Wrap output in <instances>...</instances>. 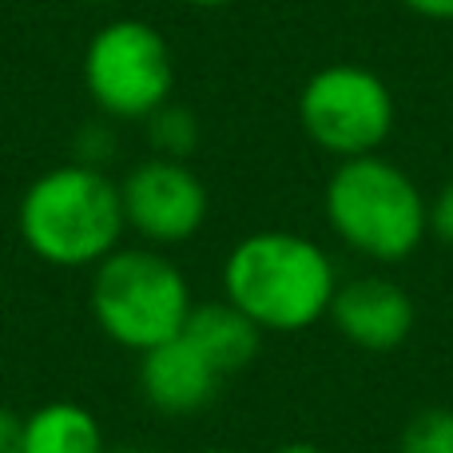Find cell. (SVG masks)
<instances>
[{
	"label": "cell",
	"instance_id": "277c9868",
	"mask_svg": "<svg viewBox=\"0 0 453 453\" xmlns=\"http://www.w3.org/2000/svg\"><path fill=\"white\" fill-rule=\"evenodd\" d=\"M191 306V287L183 271L148 242H119L108 258L92 266L88 311L96 326L116 346L143 354L183 330Z\"/></svg>",
	"mask_w": 453,
	"mask_h": 453
},
{
	"label": "cell",
	"instance_id": "ffe728a7",
	"mask_svg": "<svg viewBox=\"0 0 453 453\" xmlns=\"http://www.w3.org/2000/svg\"><path fill=\"white\" fill-rule=\"evenodd\" d=\"M199 453H242V449H223V446H211V449H199Z\"/></svg>",
	"mask_w": 453,
	"mask_h": 453
},
{
	"label": "cell",
	"instance_id": "8992f818",
	"mask_svg": "<svg viewBox=\"0 0 453 453\" xmlns=\"http://www.w3.org/2000/svg\"><path fill=\"white\" fill-rule=\"evenodd\" d=\"M398 104L366 64H326L311 72L298 92V127L319 151L334 159L374 156L394 135Z\"/></svg>",
	"mask_w": 453,
	"mask_h": 453
},
{
	"label": "cell",
	"instance_id": "4fadbf2b",
	"mask_svg": "<svg viewBox=\"0 0 453 453\" xmlns=\"http://www.w3.org/2000/svg\"><path fill=\"white\" fill-rule=\"evenodd\" d=\"M398 453H453V410L426 406L402 426Z\"/></svg>",
	"mask_w": 453,
	"mask_h": 453
},
{
	"label": "cell",
	"instance_id": "9c48e42d",
	"mask_svg": "<svg viewBox=\"0 0 453 453\" xmlns=\"http://www.w3.org/2000/svg\"><path fill=\"white\" fill-rule=\"evenodd\" d=\"M135 378H140L143 402L164 418L199 414V410L211 406L223 386V374L183 334L143 350Z\"/></svg>",
	"mask_w": 453,
	"mask_h": 453
},
{
	"label": "cell",
	"instance_id": "8fae6325",
	"mask_svg": "<svg viewBox=\"0 0 453 453\" xmlns=\"http://www.w3.org/2000/svg\"><path fill=\"white\" fill-rule=\"evenodd\" d=\"M24 453H108V441L92 410L56 398L24 414Z\"/></svg>",
	"mask_w": 453,
	"mask_h": 453
},
{
	"label": "cell",
	"instance_id": "30bf717a",
	"mask_svg": "<svg viewBox=\"0 0 453 453\" xmlns=\"http://www.w3.org/2000/svg\"><path fill=\"white\" fill-rule=\"evenodd\" d=\"M223 378L247 370L258 358V346H263V330L247 319L234 303L226 298H211V303H196L180 330Z\"/></svg>",
	"mask_w": 453,
	"mask_h": 453
},
{
	"label": "cell",
	"instance_id": "6da1fadb",
	"mask_svg": "<svg viewBox=\"0 0 453 453\" xmlns=\"http://www.w3.org/2000/svg\"><path fill=\"white\" fill-rule=\"evenodd\" d=\"M338 290L334 258L298 231L266 226L242 234L223 263V298L263 334H298L326 319Z\"/></svg>",
	"mask_w": 453,
	"mask_h": 453
},
{
	"label": "cell",
	"instance_id": "7a4b0ae2",
	"mask_svg": "<svg viewBox=\"0 0 453 453\" xmlns=\"http://www.w3.org/2000/svg\"><path fill=\"white\" fill-rule=\"evenodd\" d=\"M16 231L24 247L60 271H92L124 242L119 180L104 167L56 164L24 188L16 203Z\"/></svg>",
	"mask_w": 453,
	"mask_h": 453
},
{
	"label": "cell",
	"instance_id": "2e32d148",
	"mask_svg": "<svg viewBox=\"0 0 453 453\" xmlns=\"http://www.w3.org/2000/svg\"><path fill=\"white\" fill-rule=\"evenodd\" d=\"M402 8L422 20H434V24H453V0H402Z\"/></svg>",
	"mask_w": 453,
	"mask_h": 453
},
{
	"label": "cell",
	"instance_id": "7c38bea8",
	"mask_svg": "<svg viewBox=\"0 0 453 453\" xmlns=\"http://www.w3.org/2000/svg\"><path fill=\"white\" fill-rule=\"evenodd\" d=\"M143 132H148V148L151 156H164V159H183L188 164L199 148V119L191 108L183 104L167 100L164 108H156L148 119H143Z\"/></svg>",
	"mask_w": 453,
	"mask_h": 453
},
{
	"label": "cell",
	"instance_id": "ba28073f",
	"mask_svg": "<svg viewBox=\"0 0 453 453\" xmlns=\"http://www.w3.org/2000/svg\"><path fill=\"white\" fill-rule=\"evenodd\" d=\"M326 319L350 346L366 354H390L414 334L418 306L410 290L390 274L366 271L354 279H338Z\"/></svg>",
	"mask_w": 453,
	"mask_h": 453
},
{
	"label": "cell",
	"instance_id": "ac0fdd59",
	"mask_svg": "<svg viewBox=\"0 0 453 453\" xmlns=\"http://www.w3.org/2000/svg\"><path fill=\"white\" fill-rule=\"evenodd\" d=\"M183 4H191V8H226V4H234V0H183Z\"/></svg>",
	"mask_w": 453,
	"mask_h": 453
},
{
	"label": "cell",
	"instance_id": "5bb4252c",
	"mask_svg": "<svg viewBox=\"0 0 453 453\" xmlns=\"http://www.w3.org/2000/svg\"><path fill=\"white\" fill-rule=\"evenodd\" d=\"M430 234L453 247V180L438 188V196L430 199Z\"/></svg>",
	"mask_w": 453,
	"mask_h": 453
},
{
	"label": "cell",
	"instance_id": "9a60e30c",
	"mask_svg": "<svg viewBox=\"0 0 453 453\" xmlns=\"http://www.w3.org/2000/svg\"><path fill=\"white\" fill-rule=\"evenodd\" d=\"M0 453H24V414L0 406Z\"/></svg>",
	"mask_w": 453,
	"mask_h": 453
},
{
	"label": "cell",
	"instance_id": "5b68a950",
	"mask_svg": "<svg viewBox=\"0 0 453 453\" xmlns=\"http://www.w3.org/2000/svg\"><path fill=\"white\" fill-rule=\"evenodd\" d=\"M88 100L108 119H148L175 92V56L167 36L143 16L104 20L80 56Z\"/></svg>",
	"mask_w": 453,
	"mask_h": 453
},
{
	"label": "cell",
	"instance_id": "52a82bcc",
	"mask_svg": "<svg viewBox=\"0 0 453 453\" xmlns=\"http://www.w3.org/2000/svg\"><path fill=\"white\" fill-rule=\"evenodd\" d=\"M119 203L127 231L159 250L196 239L211 211L207 183L196 175V167L164 156H143L127 167L119 180Z\"/></svg>",
	"mask_w": 453,
	"mask_h": 453
},
{
	"label": "cell",
	"instance_id": "d6986e66",
	"mask_svg": "<svg viewBox=\"0 0 453 453\" xmlns=\"http://www.w3.org/2000/svg\"><path fill=\"white\" fill-rule=\"evenodd\" d=\"M80 4H124V0H80Z\"/></svg>",
	"mask_w": 453,
	"mask_h": 453
},
{
	"label": "cell",
	"instance_id": "44dd1931",
	"mask_svg": "<svg viewBox=\"0 0 453 453\" xmlns=\"http://www.w3.org/2000/svg\"><path fill=\"white\" fill-rule=\"evenodd\" d=\"M108 453H143V449H108Z\"/></svg>",
	"mask_w": 453,
	"mask_h": 453
},
{
	"label": "cell",
	"instance_id": "3957f363",
	"mask_svg": "<svg viewBox=\"0 0 453 453\" xmlns=\"http://www.w3.org/2000/svg\"><path fill=\"white\" fill-rule=\"evenodd\" d=\"M330 231L370 263H406L430 239V199L402 164L374 156L338 159L322 188Z\"/></svg>",
	"mask_w": 453,
	"mask_h": 453
},
{
	"label": "cell",
	"instance_id": "e0dca14e",
	"mask_svg": "<svg viewBox=\"0 0 453 453\" xmlns=\"http://www.w3.org/2000/svg\"><path fill=\"white\" fill-rule=\"evenodd\" d=\"M271 453H326V449H322L319 441H303V438H298V441H282V446H274Z\"/></svg>",
	"mask_w": 453,
	"mask_h": 453
}]
</instances>
